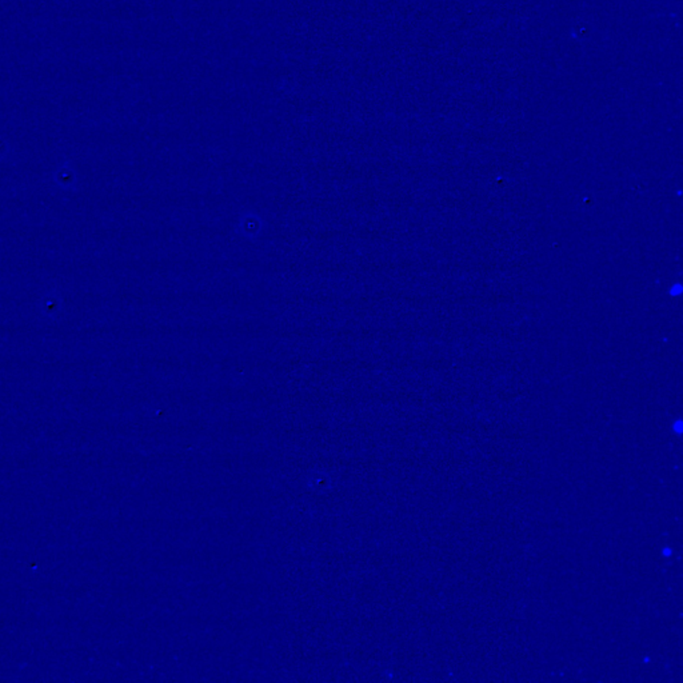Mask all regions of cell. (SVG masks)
<instances>
[{
	"instance_id": "cell-1",
	"label": "cell",
	"mask_w": 683,
	"mask_h": 683,
	"mask_svg": "<svg viewBox=\"0 0 683 683\" xmlns=\"http://www.w3.org/2000/svg\"><path fill=\"white\" fill-rule=\"evenodd\" d=\"M38 307H39V312H41L42 318H45L47 321H55L63 312L65 303H63L62 295L58 291L48 290L42 295V298L38 303Z\"/></svg>"
},
{
	"instance_id": "cell-2",
	"label": "cell",
	"mask_w": 683,
	"mask_h": 683,
	"mask_svg": "<svg viewBox=\"0 0 683 683\" xmlns=\"http://www.w3.org/2000/svg\"><path fill=\"white\" fill-rule=\"evenodd\" d=\"M52 183L59 191H75L78 188L79 180L75 169L66 160L52 174Z\"/></svg>"
},
{
	"instance_id": "cell-3",
	"label": "cell",
	"mask_w": 683,
	"mask_h": 683,
	"mask_svg": "<svg viewBox=\"0 0 683 683\" xmlns=\"http://www.w3.org/2000/svg\"><path fill=\"white\" fill-rule=\"evenodd\" d=\"M8 154H10V147L6 143L0 142V162H3Z\"/></svg>"
}]
</instances>
